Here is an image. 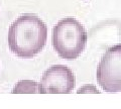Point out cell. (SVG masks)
<instances>
[{
	"instance_id": "cell-1",
	"label": "cell",
	"mask_w": 121,
	"mask_h": 109,
	"mask_svg": "<svg viewBox=\"0 0 121 109\" xmlns=\"http://www.w3.org/2000/svg\"><path fill=\"white\" fill-rule=\"evenodd\" d=\"M48 27L32 13L22 14L13 21L8 31V47L19 58H32L43 50Z\"/></svg>"
},
{
	"instance_id": "cell-2",
	"label": "cell",
	"mask_w": 121,
	"mask_h": 109,
	"mask_svg": "<svg viewBox=\"0 0 121 109\" xmlns=\"http://www.w3.org/2000/svg\"><path fill=\"white\" fill-rule=\"evenodd\" d=\"M88 35L85 27L77 19L66 17L52 29V47L62 59L73 61L85 50Z\"/></svg>"
},
{
	"instance_id": "cell-3",
	"label": "cell",
	"mask_w": 121,
	"mask_h": 109,
	"mask_svg": "<svg viewBox=\"0 0 121 109\" xmlns=\"http://www.w3.org/2000/svg\"><path fill=\"white\" fill-rule=\"evenodd\" d=\"M98 84L106 92L121 91V44L109 48L97 68Z\"/></svg>"
},
{
	"instance_id": "cell-4",
	"label": "cell",
	"mask_w": 121,
	"mask_h": 109,
	"mask_svg": "<svg viewBox=\"0 0 121 109\" xmlns=\"http://www.w3.org/2000/svg\"><path fill=\"white\" fill-rule=\"evenodd\" d=\"M75 75L67 66L54 65L44 71L39 94H69L75 88Z\"/></svg>"
},
{
	"instance_id": "cell-5",
	"label": "cell",
	"mask_w": 121,
	"mask_h": 109,
	"mask_svg": "<svg viewBox=\"0 0 121 109\" xmlns=\"http://www.w3.org/2000/svg\"><path fill=\"white\" fill-rule=\"evenodd\" d=\"M39 91V83L31 80H22L14 86L12 94H35Z\"/></svg>"
}]
</instances>
